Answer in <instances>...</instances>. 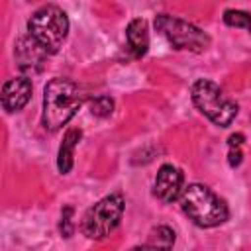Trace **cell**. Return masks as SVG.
Wrapping results in <instances>:
<instances>
[{"label":"cell","instance_id":"6da1fadb","mask_svg":"<svg viewBox=\"0 0 251 251\" xmlns=\"http://www.w3.org/2000/svg\"><path fill=\"white\" fill-rule=\"evenodd\" d=\"M82 100L84 98L73 80L63 76L51 78L43 88V127L51 133L59 131L76 114V110L82 106Z\"/></svg>","mask_w":251,"mask_h":251},{"label":"cell","instance_id":"7a4b0ae2","mask_svg":"<svg viewBox=\"0 0 251 251\" xmlns=\"http://www.w3.org/2000/svg\"><path fill=\"white\" fill-rule=\"evenodd\" d=\"M182 212L198 226V227H216L224 224L229 216L227 204L206 184L192 182L182 188L178 196Z\"/></svg>","mask_w":251,"mask_h":251},{"label":"cell","instance_id":"3957f363","mask_svg":"<svg viewBox=\"0 0 251 251\" xmlns=\"http://www.w3.org/2000/svg\"><path fill=\"white\" fill-rule=\"evenodd\" d=\"M27 33L49 53H57L69 33V18L67 14L53 4L39 8L27 22Z\"/></svg>","mask_w":251,"mask_h":251},{"label":"cell","instance_id":"277c9868","mask_svg":"<svg viewBox=\"0 0 251 251\" xmlns=\"http://www.w3.org/2000/svg\"><path fill=\"white\" fill-rule=\"evenodd\" d=\"M190 96L198 112L220 127H227L237 116V104L231 98H227L216 82L208 78H198L192 84Z\"/></svg>","mask_w":251,"mask_h":251},{"label":"cell","instance_id":"5b68a950","mask_svg":"<svg viewBox=\"0 0 251 251\" xmlns=\"http://www.w3.org/2000/svg\"><path fill=\"white\" fill-rule=\"evenodd\" d=\"M124 208H126L124 194L114 192L104 196L86 210L80 222V231L90 239H104L120 226Z\"/></svg>","mask_w":251,"mask_h":251},{"label":"cell","instance_id":"8992f818","mask_svg":"<svg viewBox=\"0 0 251 251\" xmlns=\"http://www.w3.org/2000/svg\"><path fill=\"white\" fill-rule=\"evenodd\" d=\"M155 27L161 31L167 41L178 49V51H192V53H202L210 45V35L196 27L194 24L169 16V14H159L155 18Z\"/></svg>","mask_w":251,"mask_h":251},{"label":"cell","instance_id":"52a82bcc","mask_svg":"<svg viewBox=\"0 0 251 251\" xmlns=\"http://www.w3.org/2000/svg\"><path fill=\"white\" fill-rule=\"evenodd\" d=\"M182 188H184V175L178 167L163 165L157 171V176H155V182H153V194L161 202L171 204V202L178 200Z\"/></svg>","mask_w":251,"mask_h":251},{"label":"cell","instance_id":"ba28073f","mask_svg":"<svg viewBox=\"0 0 251 251\" xmlns=\"http://www.w3.org/2000/svg\"><path fill=\"white\" fill-rule=\"evenodd\" d=\"M16 61H18V67L22 73L25 75H35L43 69V63H45V57L49 55L31 35L27 37H20L18 43H16Z\"/></svg>","mask_w":251,"mask_h":251},{"label":"cell","instance_id":"9c48e42d","mask_svg":"<svg viewBox=\"0 0 251 251\" xmlns=\"http://www.w3.org/2000/svg\"><path fill=\"white\" fill-rule=\"evenodd\" d=\"M31 80L29 76H16L10 78L4 86H2V108L8 114L20 112L31 98Z\"/></svg>","mask_w":251,"mask_h":251},{"label":"cell","instance_id":"30bf717a","mask_svg":"<svg viewBox=\"0 0 251 251\" xmlns=\"http://www.w3.org/2000/svg\"><path fill=\"white\" fill-rule=\"evenodd\" d=\"M82 137V129L78 127H69L63 135V141L59 145V155H57V169L61 175H69L71 169H73V163H75V147L78 145Z\"/></svg>","mask_w":251,"mask_h":251},{"label":"cell","instance_id":"8fae6325","mask_svg":"<svg viewBox=\"0 0 251 251\" xmlns=\"http://www.w3.org/2000/svg\"><path fill=\"white\" fill-rule=\"evenodd\" d=\"M126 39L135 57H143L149 49V31H147V22L141 18H135L127 24L126 27Z\"/></svg>","mask_w":251,"mask_h":251},{"label":"cell","instance_id":"7c38bea8","mask_svg":"<svg viewBox=\"0 0 251 251\" xmlns=\"http://www.w3.org/2000/svg\"><path fill=\"white\" fill-rule=\"evenodd\" d=\"M175 245V231L169 226H157L149 231L147 241L143 247H163V249H171Z\"/></svg>","mask_w":251,"mask_h":251},{"label":"cell","instance_id":"4fadbf2b","mask_svg":"<svg viewBox=\"0 0 251 251\" xmlns=\"http://www.w3.org/2000/svg\"><path fill=\"white\" fill-rule=\"evenodd\" d=\"M224 22L229 27H239L251 33V14L243 10H226L224 12Z\"/></svg>","mask_w":251,"mask_h":251},{"label":"cell","instance_id":"5bb4252c","mask_svg":"<svg viewBox=\"0 0 251 251\" xmlns=\"http://www.w3.org/2000/svg\"><path fill=\"white\" fill-rule=\"evenodd\" d=\"M90 112L92 116H98V118H106L114 112V100L106 94H100V96H94L90 98Z\"/></svg>","mask_w":251,"mask_h":251},{"label":"cell","instance_id":"9a60e30c","mask_svg":"<svg viewBox=\"0 0 251 251\" xmlns=\"http://www.w3.org/2000/svg\"><path fill=\"white\" fill-rule=\"evenodd\" d=\"M73 206H65L61 210V224H59V229L63 233V237H71L73 235Z\"/></svg>","mask_w":251,"mask_h":251},{"label":"cell","instance_id":"2e32d148","mask_svg":"<svg viewBox=\"0 0 251 251\" xmlns=\"http://www.w3.org/2000/svg\"><path fill=\"white\" fill-rule=\"evenodd\" d=\"M241 161H243L241 149H239V147H229V155H227V163H229V167H239Z\"/></svg>","mask_w":251,"mask_h":251},{"label":"cell","instance_id":"e0dca14e","mask_svg":"<svg viewBox=\"0 0 251 251\" xmlns=\"http://www.w3.org/2000/svg\"><path fill=\"white\" fill-rule=\"evenodd\" d=\"M243 141H245V135H243V133H231V135L227 137V145H229V147H241Z\"/></svg>","mask_w":251,"mask_h":251},{"label":"cell","instance_id":"ac0fdd59","mask_svg":"<svg viewBox=\"0 0 251 251\" xmlns=\"http://www.w3.org/2000/svg\"><path fill=\"white\" fill-rule=\"evenodd\" d=\"M29 2H35V0H29Z\"/></svg>","mask_w":251,"mask_h":251}]
</instances>
